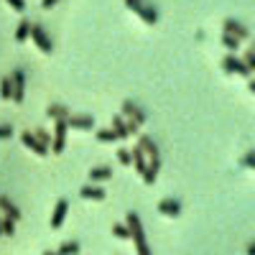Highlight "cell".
<instances>
[{"label":"cell","instance_id":"6da1fadb","mask_svg":"<svg viewBox=\"0 0 255 255\" xmlns=\"http://www.w3.org/2000/svg\"><path fill=\"white\" fill-rule=\"evenodd\" d=\"M128 230H130V240L135 243L138 248V255H151V248H148V240H145V232H143V225H140V217L135 212H128V220H125Z\"/></svg>","mask_w":255,"mask_h":255},{"label":"cell","instance_id":"7a4b0ae2","mask_svg":"<svg viewBox=\"0 0 255 255\" xmlns=\"http://www.w3.org/2000/svg\"><path fill=\"white\" fill-rule=\"evenodd\" d=\"M54 135H51V145H49V151L54 156H61L64 153V148H67V120H54Z\"/></svg>","mask_w":255,"mask_h":255},{"label":"cell","instance_id":"3957f363","mask_svg":"<svg viewBox=\"0 0 255 255\" xmlns=\"http://www.w3.org/2000/svg\"><path fill=\"white\" fill-rule=\"evenodd\" d=\"M222 69L227 72V74H238V77H245V79H250V69L243 64V59L238 56V54H227L225 59H222Z\"/></svg>","mask_w":255,"mask_h":255},{"label":"cell","instance_id":"277c9868","mask_svg":"<svg viewBox=\"0 0 255 255\" xmlns=\"http://www.w3.org/2000/svg\"><path fill=\"white\" fill-rule=\"evenodd\" d=\"M28 38H33V44H36L41 51H44V54H51V51H54L51 36H49L44 28H41L38 23H31V36H28Z\"/></svg>","mask_w":255,"mask_h":255},{"label":"cell","instance_id":"5b68a950","mask_svg":"<svg viewBox=\"0 0 255 255\" xmlns=\"http://www.w3.org/2000/svg\"><path fill=\"white\" fill-rule=\"evenodd\" d=\"M10 82H13V102L20 105L26 97V74L20 69H13L10 72Z\"/></svg>","mask_w":255,"mask_h":255},{"label":"cell","instance_id":"8992f818","mask_svg":"<svg viewBox=\"0 0 255 255\" xmlns=\"http://www.w3.org/2000/svg\"><path fill=\"white\" fill-rule=\"evenodd\" d=\"M222 28H225V33L235 36L238 41H248V38H250V28H248V26H243L240 20H235V18H225Z\"/></svg>","mask_w":255,"mask_h":255},{"label":"cell","instance_id":"52a82bcc","mask_svg":"<svg viewBox=\"0 0 255 255\" xmlns=\"http://www.w3.org/2000/svg\"><path fill=\"white\" fill-rule=\"evenodd\" d=\"M125 120H133V123H138V125H145V113L138 108V105L133 102V100H125L123 102V113H120Z\"/></svg>","mask_w":255,"mask_h":255},{"label":"cell","instance_id":"ba28073f","mask_svg":"<svg viewBox=\"0 0 255 255\" xmlns=\"http://www.w3.org/2000/svg\"><path fill=\"white\" fill-rule=\"evenodd\" d=\"M20 143H23L28 151H33L36 156H49V148H46V145H41L31 130H23V133H20Z\"/></svg>","mask_w":255,"mask_h":255},{"label":"cell","instance_id":"9c48e42d","mask_svg":"<svg viewBox=\"0 0 255 255\" xmlns=\"http://www.w3.org/2000/svg\"><path fill=\"white\" fill-rule=\"evenodd\" d=\"M67 212H69V202L67 199H59L54 204V212H51V230H59L67 220Z\"/></svg>","mask_w":255,"mask_h":255},{"label":"cell","instance_id":"30bf717a","mask_svg":"<svg viewBox=\"0 0 255 255\" xmlns=\"http://www.w3.org/2000/svg\"><path fill=\"white\" fill-rule=\"evenodd\" d=\"M67 128H77V130H92L95 118L92 115H67Z\"/></svg>","mask_w":255,"mask_h":255},{"label":"cell","instance_id":"8fae6325","mask_svg":"<svg viewBox=\"0 0 255 255\" xmlns=\"http://www.w3.org/2000/svg\"><path fill=\"white\" fill-rule=\"evenodd\" d=\"M138 148L145 153V158H158V145L151 135H145V133H138Z\"/></svg>","mask_w":255,"mask_h":255},{"label":"cell","instance_id":"7c38bea8","mask_svg":"<svg viewBox=\"0 0 255 255\" xmlns=\"http://www.w3.org/2000/svg\"><path fill=\"white\" fill-rule=\"evenodd\" d=\"M158 212L166 217H179L181 215V202L174 199V197H166V199L158 202Z\"/></svg>","mask_w":255,"mask_h":255},{"label":"cell","instance_id":"4fadbf2b","mask_svg":"<svg viewBox=\"0 0 255 255\" xmlns=\"http://www.w3.org/2000/svg\"><path fill=\"white\" fill-rule=\"evenodd\" d=\"M158 168H161V158H148V166H145V171L140 174V176H143V184H145V186H153V181L158 179Z\"/></svg>","mask_w":255,"mask_h":255},{"label":"cell","instance_id":"5bb4252c","mask_svg":"<svg viewBox=\"0 0 255 255\" xmlns=\"http://www.w3.org/2000/svg\"><path fill=\"white\" fill-rule=\"evenodd\" d=\"M0 209H3V215H5V217H10V220H15V222L20 220V209H18L5 194H0Z\"/></svg>","mask_w":255,"mask_h":255},{"label":"cell","instance_id":"9a60e30c","mask_svg":"<svg viewBox=\"0 0 255 255\" xmlns=\"http://www.w3.org/2000/svg\"><path fill=\"white\" fill-rule=\"evenodd\" d=\"M138 15H140L143 23H148V26H153L156 20H158V10H156L151 3H143V5H140V10H138Z\"/></svg>","mask_w":255,"mask_h":255},{"label":"cell","instance_id":"2e32d148","mask_svg":"<svg viewBox=\"0 0 255 255\" xmlns=\"http://www.w3.org/2000/svg\"><path fill=\"white\" fill-rule=\"evenodd\" d=\"M79 197L82 199H92V202H102L105 199V189H97V186H82L79 189Z\"/></svg>","mask_w":255,"mask_h":255},{"label":"cell","instance_id":"e0dca14e","mask_svg":"<svg viewBox=\"0 0 255 255\" xmlns=\"http://www.w3.org/2000/svg\"><path fill=\"white\" fill-rule=\"evenodd\" d=\"M130 158H133V163H130V166H135V171H138V174H143V171H145V166H148V158H145V153L140 151L138 145H135V148H130Z\"/></svg>","mask_w":255,"mask_h":255},{"label":"cell","instance_id":"ac0fdd59","mask_svg":"<svg viewBox=\"0 0 255 255\" xmlns=\"http://www.w3.org/2000/svg\"><path fill=\"white\" fill-rule=\"evenodd\" d=\"M108 179H113V168H108V166L90 168V181H108Z\"/></svg>","mask_w":255,"mask_h":255},{"label":"cell","instance_id":"d6986e66","mask_svg":"<svg viewBox=\"0 0 255 255\" xmlns=\"http://www.w3.org/2000/svg\"><path fill=\"white\" fill-rule=\"evenodd\" d=\"M28 36H31V20L23 18L18 23V28H15V41H18V44H23V41H28Z\"/></svg>","mask_w":255,"mask_h":255},{"label":"cell","instance_id":"ffe728a7","mask_svg":"<svg viewBox=\"0 0 255 255\" xmlns=\"http://www.w3.org/2000/svg\"><path fill=\"white\" fill-rule=\"evenodd\" d=\"M113 133L118 135V140L130 138V135H128V128H125V118H123V115H115V118H113Z\"/></svg>","mask_w":255,"mask_h":255},{"label":"cell","instance_id":"44dd1931","mask_svg":"<svg viewBox=\"0 0 255 255\" xmlns=\"http://www.w3.org/2000/svg\"><path fill=\"white\" fill-rule=\"evenodd\" d=\"M46 115H49L51 120H67L69 108H64V105H49V108H46Z\"/></svg>","mask_w":255,"mask_h":255},{"label":"cell","instance_id":"7402d4cb","mask_svg":"<svg viewBox=\"0 0 255 255\" xmlns=\"http://www.w3.org/2000/svg\"><path fill=\"white\" fill-rule=\"evenodd\" d=\"M0 100H13V82H10V77L0 79Z\"/></svg>","mask_w":255,"mask_h":255},{"label":"cell","instance_id":"603a6c76","mask_svg":"<svg viewBox=\"0 0 255 255\" xmlns=\"http://www.w3.org/2000/svg\"><path fill=\"white\" fill-rule=\"evenodd\" d=\"M95 138H97L100 143H115V140H118V135L113 133V128H100V130L95 133Z\"/></svg>","mask_w":255,"mask_h":255},{"label":"cell","instance_id":"cb8c5ba5","mask_svg":"<svg viewBox=\"0 0 255 255\" xmlns=\"http://www.w3.org/2000/svg\"><path fill=\"white\" fill-rule=\"evenodd\" d=\"M56 253L59 255H79V243L77 240H67V243H61V248Z\"/></svg>","mask_w":255,"mask_h":255},{"label":"cell","instance_id":"d4e9b609","mask_svg":"<svg viewBox=\"0 0 255 255\" xmlns=\"http://www.w3.org/2000/svg\"><path fill=\"white\" fill-rule=\"evenodd\" d=\"M222 46H225L230 54H235V51L240 49V41H238L235 36H230V33H222Z\"/></svg>","mask_w":255,"mask_h":255},{"label":"cell","instance_id":"484cf974","mask_svg":"<svg viewBox=\"0 0 255 255\" xmlns=\"http://www.w3.org/2000/svg\"><path fill=\"white\" fill-rule=\"evenodd\" d=\"M113 235L120 240H130V230H128V225H113Z\"/></svg>","mask_w":255,"mask_h":255},{"label":"cell","instance_id":"4316f807","mask_svg":"<svg viewBox=\"0 0 255 255\" xmlns=\"http://www.w3.org/2000/svg\"><path fill=\"white\" fill-rule=\"evenodd\" d=\"M31 133L36 135V140H38L41 145H46V148L51 145V135H49L46 130H41V128H36V130H31Z\"/></svg>","mask_w":255,"mask_h":255},{"label":"cell","instance_id":"83f0119b","mask_svg":"<svg viewBox=\"0 0 255 255\" xmlns=\"http://www.w3.org/2000/svg\"><path fill=\"white\" fill-rule=\"evenodd\" d=\"M3 235H8V238H13V235H15V220L3 217Z\"/></svg>","mask_w":255,"mask_h":255},{"label":"cell","instance_id":"f1b7e54d","mask_svg":"<svg viewBox=\"0 0 255 255\" xmlns=\"http://www.w3.org/2000/svg\"><path fill=\"white\" fill-rule=\"evenodd\" d=\"M118 161H120L123 166H130V163H133L130 151H128V148H118Z\"/></svg>","mask_w":255,"mask_h":255},{"label":"cell","instance_id":"f546056e","mask_svg":"<svg viewBox=\"0 0 255 255\" xmlns=\"http://www.w3.org/2000/svg\"><path fill=\"white\" fill-rule=\"evenodd\" d=\"M243 64H245V67H248L250 72L255 69V51H253V49H248V51H245V56H243Z\"/></svg>","mask_w":255,"mask_h":255},{"label":"cell","instance_id":"4dcf8cb0","mask_svg":"<svg viewBox=\"0 0 255 255\" xmlns=\"http://www.w3.org/2000/svg\"><path fill=\"white\" fill-rule=\"evenodd\" d=\"M5 3H8L15 13H23V10H26V3H23V0H5Z\"/></svg>","mask_w":255,"mask_h":255},{"label":"cell","instance_id":"1f68e13d","mask_svg":"<svg viewBox=\"0 0 255 255\" xmlns=\"http://www.w3.org/2000/svg\"><path fill=\"white\" fill-rule=\"evenodd\" d=\"M140 5H143V0H125V8H128V10H133V13H138Z\"/></svg>","mask_w":255,"mask_h":255},{"label":"cell","instance_id":"d6a6232c","mask_svg":"<svg viewBox=\"0 0 255 255\" xmlns=\"http://www.w3.org/2000/svg\"><path fill=\"white\" fill-rule=\"evenodd\" d=\"M5 138H13V128L10 125H0V140H5Z\"/></svg>","mask_w":255,"mask_h":255},{"label":"cell","instance_id":"836d02e7","mask_svg":"<svg viewBox=\"0 0 255 255\" xmlns=\"http://www.w3.org/2000/svg\"><path fill=\"white\" fill-rule=\"evenodd\" d=\"M243 166H245V168H253V166H255V153H253V151H250V153H245Z\"/></svg>","mask_w":255,"mask_h":255},{"label":"cell","instance_id":"e575fe53","mask_svg":"<svg viewBox=\"0 0 255 255\" xmlns=\"http://www.w3.org/2000/svg\"><path fill=\"white\" fill-rule=\"evenodd\" d=\"M59 3V0H41V8H46V10H51L54 5Z\"/></svg>","mask_w":255,"mask_h":255},{"label":"cell","instance_id":"d590c367","mask_svg":"<svg viewBox=\"0 0 255 255\" xmlns=\"http://www.w3.org/2000/svg\"><path fill=\"white\" fill-rule=\"evenodd\" d=\"M248 255H255V243H253V240L248 243Z\"/></svg>","mask_w":255,"mask_h":255},{"label":"cell","instance_id":"8d00e7d4","mask_svg":"<svg viewBox=\"0 0 255 255\" xmlns=\"http://www.w3.org/2000/svg\"><path fill=\"white\" fill-rule=\"evenodd\" d=\"M41 255H59V253H56V250H44Z\"/></svg>","mask_w":255,"mask_h":255},{"label":"cell","instance_id":"74e56055","mask_svg":"<svg viewBox=\"0 0 255 255\" xmlns=\"http://www.w3.org/2000/svg\"><path fill=\"white\" fill-rule=\"evenodd\" d=\"M0 238H3V217H0Z\"/></svg>","mask_w":255,"mask_h":255}]
</instances>
